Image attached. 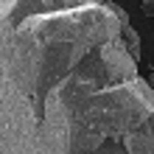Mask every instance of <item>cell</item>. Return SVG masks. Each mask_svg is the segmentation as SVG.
Returning <instances> with one entry per match:
<instances>
[{"mask_svg": "<svg viewBox=\"0 0 154 154\" xmlns=\"http://www.w3.org/2000/svg\"><path fill=\"white\" fill-rule=\"evenodd\" d=\"M112 0H0V154H154V87Z\"/></svg>", "mask_w": 154, "mask_h": 154, "instance_id": "1", "label": "cell"}, {"mask_svg": "<svg viewBox=\"0 0 154 154\" xmlns=\"http://www.w3.org/2000/svg\"><path fill=\"white\" fill-rule=\"evenodd\" d=\"M140 8H143V14H146V17H151V20H154V0H143Z\"/></svg>", "mask_w": 154, "mask_h": 154, "instance_id": "2", "label": "cell"}]
</instances>
